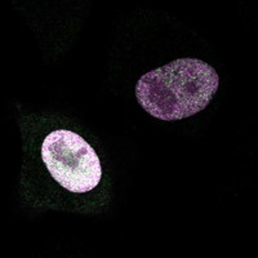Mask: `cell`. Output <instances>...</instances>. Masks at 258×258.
<instances>
[{"instance_id": "6da1fadb", "label": "cell", "mask_w": 258, "mask_h": 258, "mask_svg": "<svg viewBox=\"0 0 258 258\" xmlns=\"http://www.w3.org/2000/svg\"><path fill=\"white\" fill-rule=\"evenodd\" d=\"M218 84V74L211 64L198 58H179L142 75L136 97L151 116L181 120L206 109Z\"/></svg>"}, {"instance_id": "7a4b0ae2", "label": "cell", "mask_w": 258, "mask_h": 258, "mask_svg": "<svg viewBox=\"0 0 258 258\" xmlns=\"http://www.w3.org/2000/svg\"><path fill=\"white\" fill-rule=\"evenodd\" d=\"M41 159L53 178L71 192H88L102 177L96 151L84 138L68 129L53 131L45 137Z\"/></svg>"}]
</instances>
